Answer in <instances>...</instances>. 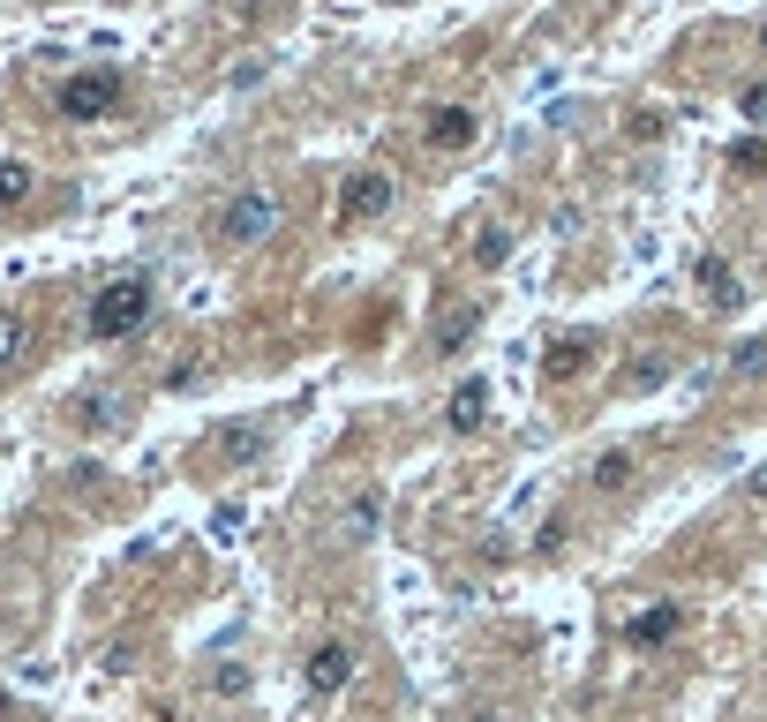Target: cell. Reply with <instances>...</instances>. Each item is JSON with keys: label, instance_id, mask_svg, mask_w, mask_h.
<instances>
[{"label": "cell", "instance_id": "obj_4", "mask_svg": "<svg viewBox=\"0 0 767 722\" xmlns=\"http://www.w3.org/2000/svg\"><path fill=\"white\" fill-rule=\"evenodd\" d=\"M377 527H384V482H369V489H354V497L339 505V527H332V542H339V550H361Z\"/></svg>", "mask_w": 767, "mask_h": 722}, {"label": "cell", "instance_id": "obj_21", "mask_svg": "<svg viewBox=\"0 0 767 722\" xmlns=\"http://www.w3.org/2000/svg\"><path fill=\"white\" fill-rule=\"evenodd\" d=\"M8 346H15V316H0V362H8Z\"/></svg>", "mask_w": 767, "mask_h": 722}, {"label": "cell", "instance_id": "obj_7", "mask_svg": "<svg viewBox=\"0 0 767 722\" xmlns=\"http://www.w3.org/2000/svg\"><path fill=\"white\" fill-rule=\"evenodd\" d=\"M391 212V173H354L346 181V218H377Z\"/></svg>", "mask_w": 767, "mask_h": 722}, {"label": "cell", "instance_id": "obj_9", "mask_svg": "<svg viewBox=\"0 0 767 722\" xmlns=\"http://www.w3.org/2000/svg\"><path fill=\"white\" fill-rule=\"evenodd\" d=\"M482 414H489V384H482V377H467V384H460V391H452V407H444V422H452V429H474V422H482Z\"/></svg>", "mask_w": 767, "mask_h": 722}, {"label": "cell", "instance_id": "obj_11", "mask_svg": "<svg viewBox=\"0 0 767 722\" xmlns=\"http://www.w3.org/2000/svg\"><path fill=\"white\" fill-rule=\"evenodd\" d=\"M678 633V602H655V610H639L633 617V647H655V639Z\"/></svg>", "mask_w": 767, "mask_h": 722}, {"label": "cell", "instance_id": "obj_19", "mask_svg": "<svg viewBox=\"0 0 767 722\" xmlns=\"http://www.w3.org/2000/svg\"><path fill=\"white\" fill-rule=\"evenodd\" d=\"M730 362H737V369H767V340H753V346H737V354H730Z\"/></svg>", "mask_w": 767, "mask_h": 722}, {"label": "cell", "instance_id": "obj_5", "mask_svg": "<svg viewBox=\"0 0 767 722\" xmlns=\"http://www.w3.org/2000/svg\"><path fill=\"white\" fill-rule=\"evenodd\" d=\"M309 692H346V678H354V647L346 639H324V647H309Z\"/></svg>", "mask_w": 767, "mask_h": 722}, {"label": "cell", "instance_id": "obj_8", "mask_svg": "<svg viewBox=\"0 0 767 722\" xmlns=\"http://www.w3.org/2000/svg\"><path fill=\"white\" fill-rule=\"evenodd\" d=\"M218 460H226V467L263 460V422H226V429H218Z\"/></svg>", "mask_w": 767, "mask_h": 722}, {"label": "cell", "instance_id": "obj_14", "mask_svg": "<svg viewBox=\"0 0 767 722\" xmlns=\"http://www.w3.org/2000/svg\"><path fill=\"white\" fill-rule=\"evenodd\" d=\"M505 234H497V226H482V234H474V263H482V271H489V263H505Z\"/></svg>", "mask_w": 767, "mask_h": 722}, {"label": "cell", "instance_id": "obj_1", "mask_svg": "<svg viewBox=\"0 0 767 722\" xmlns=\"http://www.w3.org/2000/svg\"><path fill=\"white\" fill-rule=\"evenodd\" d=\"M263 234H279V196H271V188H241V196L218 212V241H226V249H256Z\"/></svg>", "mask_w": 767, "mask_h": 722}, {"label": "cell", "instance_id": "obj_23", "mask_svg": "<svg viewBox=\"0 0 767 722\" xmlns=\"http://www.w3.org/2000/svg\"><path fill=\"white\" fill-rule=\"evenodd\" d=\"M760 53H767V23H760Z\"/></svg>", "mask_w": 767, "mask_h": 722}, {"label": "cell", "instance_id": "obj_22", "mask_svg": "<svg viewBox=\"0 0 767 722\" xmlns=\"http://www.w3.org/2000/svg\"><path fill=\"white\" fill-rule=\"evenodd\" d=\"M745 489H753V505H767V474H753V482H745Z\"/></svg>", "mask_w": 767, "mask_h": 722}, {"label": "cell", "instance_id": "obj_16", "mask_svg": "<svg viewBox=\"0 0 767 722\" xmlns=\"http://www.w3.org/2000/svg\"><path fill=\"white\" fill-rule=\"evenodd\" d=\"M737 114H745V121H767V84H745V90H737Z\"/></svg>", "mask_w": 767, "mask_h": 722}, {"label": "cell", "instance_id": "obj_15", "mask_svg": "<svg viewBox=\"0 0 767 722\" xmlns=\"http://www.w3.org/2000/svg\"><path fill=\"white\" fill-rule=\"evenodd\" d=\"M31 196V166H0V204H23Z\"/></svg>", "mask_w": 767, "mask_h": 722}, {"label": "cell", "instance_id": "obj_3", "mask_svg": "<svg viewBox=\"0 0 767 722\" xmlns=\"http://www.w3.org/2000/svg\"><path fill=\"white\" fill-rule=\"evenodd\" d=\"M114 98H121V76H114V68H90V76H68V84H61V114H68V121H98V114H114Z\"/></svg>", "mask_w": 767, "mask_h": 722}, {"label": "cell", "instance_id": "obj_17", "mask_svg": "<svg viewBox=\"0 0 767 722\" xmlns=\"http://www.w3.org/2000/svg\"><path fill=\"white\" fill-rule=\"evenodd\" d=\"M218 692H226V700H241V692H249V670H241V662H226V670H218Z\"/></svg>", "mask_w": 767, "mask_h": 722}, {"label": "cell", "instance_id": "obj_18", "mask_svg": "<svg viewBox=\"0 0 767 722\" xmlns=\"http://www.w3.org/2000/svg\"><path fill=\"white\" fill-rule=\"evenodd\" d=\"M212 535H218V542H234V535H241V505H218L212 511Z\"/></svg>", "mask_w": 767, "mask_h": 722}, {"label": "cell", "instance_id": "obj_20", "mask_svg": "<svg viewBox=\"0 0 767 722\" xmlns=\"http://www.w3.org/2000/svg\"><path fill=\"white\" fill-rule=\"evenodd\" d=\"M737 166H745V173H767V143H737Z\"/></svg>", "mask_w": 767, "mask_h": 722}, {"label": "cell", "instance_id": "obj_6", "mask_svg": "<svg viewBox=\"0 0 767 722\" xmlns=\"http://www.w3.org/2000/svg\"><path fill=\"white\" fill-rule=\"evenodd\" d=\"M474 128H482V121H474L467 106H436L422 136H429V151H467V143H474Z\"/></svg>", "mask_w": 767, "mask_h": 722}, {"label": "cell", "instance_id": "obj_2", "mask_svg": "<svg viewBox=\"0 0 767 722\" xmlns=\"http://www.w3.org/2000/svg\"><path fill=\"white\" fill-rule=\"evenodd\" d=\"M143 309H151V287H143V279H114L106 294L90 301V340H121V332H136Z\"/></svg>", "mask_w": 767, "mask_h": 722}, {"label": "cell", "instance_id": "obj_12", "mask_svg": "<svg viewBox=\"0 0 767 722\" xmlns=\"http://www.w3.org/2000/svg\"><path fill=\"white\" fill-rule=\"evenodd\" d=\"M76 422L84 429H121V391H84V399H76Z\"/></svg>", "mask_w": 767, "mask_h": 722}, {"label": "cell", "instance_id": "obj_10", "mask_svg": "<svg viewBox=\"0 0 767 722\" xmlns=\"http://www.w3.org/2000/svg\"><path fill=\"white\" fill-rule=\"evenodd\" d=\"M587 354H595V332H572V340L550 346V362H542V369H550V377H580V369H587Z\"/></svg>", "mask_w": 767, "mask_h": 722}, {"label": "cell", "instance_id": "obj_13", "mask_svg": "<svg viewBox=\"0 0 767 722\" xmlns=\"http://www.w3.org/2000/svg\"><path fill=\"white\" fill-rule=\"evenodd\" d=\"M633 482V452H602L595 460V489H625Z\"/></svg>", "mask_w": 767, "mask_h": 722}]
</instances>
